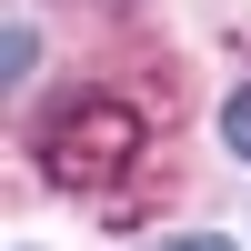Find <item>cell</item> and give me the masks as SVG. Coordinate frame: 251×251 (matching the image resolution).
<instances>
[{
    "label": "cell",
    "mask_w": 251,
    "mask_h": 251,
    "mask_svg": "<svg viewBox=\"0 0 251 251\" xmlns=\"http://www.w3.org/2000/svg\"><path fill=\"white\" fill-rule=\"evenodd\" d=\"M121 151H131V111H91V121L71 111V121H60V171H71V181L80 171H111Z\"/></svg>",
    "instance_id": "obj_1"
},
{
    "label": "cell",
    "mask_w": 251,
    "mask_h": 251,
    "mask_svg": "<svg viewBox=\"0 0 251 251\" xmlns=\"http://www.w3.org/2000/svg\"><path fill=\"white\" fill-rule=\"evenodd\" d=\"M221 141H231V151L251 161V91H231V111H221Z\"/></svg>",
    "instance_id": "obj_2"
},
{
    "label": "cell",
    "mask_w": 251,
    "mask_h": 251,
    "mask_svg": "<svg viewBox=\"0 0 251 251\" xmlns=\"http://www.w3.org/2000/svg\"><path fill=\"white\" fill-rule=\"evenodd\" d=\"M161 251H231V241H211V231H191V241H161Z\"/></svg>",
    "instance_id": "obj_3"
}]
</instances>
